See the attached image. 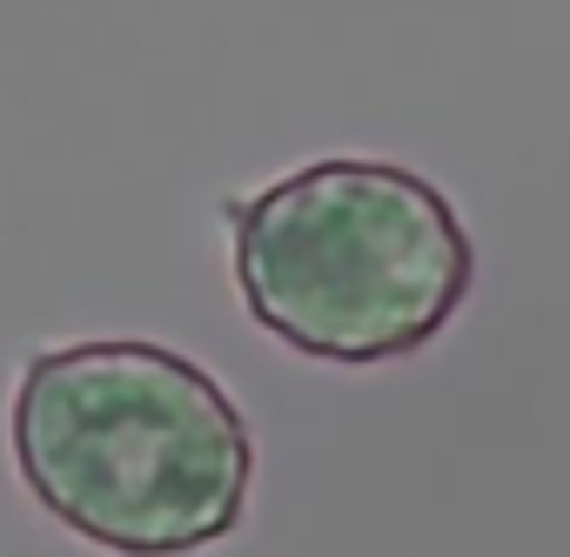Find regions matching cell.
<instances>
[{"mask_svg": "<svg viewBox=\"0 0 570 557\" xmlns=\"http://www.w3.org/2000/svg\"><path fill=\"white\" fill-rule=\"evenodd\" d=\"M8 437L35 504L115 557H195L248 517L255 430L168 343L101 336L28 356Z\"/></svg>", "mask_w": 570, "mask_h": 557, "instance_id": "1", "label": "cell"}, {"mask_svg": "<svg viewBox=\"0 0 570 557\" xmlns=\"http://www.w3.org/2000/svg\"><path fill=\"white\" fill-rule=\"evenodd\" d=\"M242 310L296 356L396 363L436 343L476 283V242L456 202L403 168L330 155L275 175L228 208Z\"/></svg>", "mask_w": 570, "mask_h": 557, "instance_id": "2", "label": "cell"}]
</instances>
